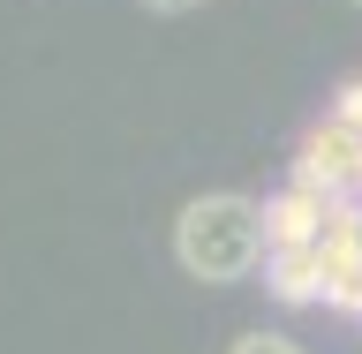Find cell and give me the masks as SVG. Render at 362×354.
<instances>
[{"mask_svg": "<svg viewBox=\"0 0 362 354\" xmlns=\"http://www.w3.org/2000/svg\"><path fill=\"white\" fill-rule=\"evenodd\" d=\"M294 181L302 189H325V196H355L362 189V129L355 121H317L302 136V151H294Z\"/></svg>", "mask_w": 362, "mask_h": 354, "instance_id": "2", "label": "cell"}, {"mask_svg": "<svg viewBox=\"0 0 362 354\" xmlns=\"http://www.w3.org/2000/svg\"><path fill=\"white\" fill-rule=\"evenodd\" d=\"M174 256L189 279H249L272 256V226L264 203L249 196H197L174 219Z\"/></svg>", "mask_w": 362, "mask_h": 354, "instance_id": "1", "label": "cell"}, {"mask_svg": "<svg viewBox=\"0 0 362 354\" xmlns=\"http://www.w3.org/2000/svg\"><path fill=\"white\" fill-rule=\"evenodd\" d=\"M325 211H332V196L325 189H302V181H287L279 196L264 203V226H272V249H294V242H317L325 234Z\"/></svg>", "mask_w": 362, "mask_h": 354, "instance_id": "3", "label": "cell"}, {"mask_svg": "<svg viewBox=\"0 0 362 354\" xmlns=\"http://www.w3.org/2000/svg\"><path fill=\"white\" fill-rule=\"evenodd\" d=\"M355 8H362V0H355Z\"/></svg>", "mask_w": 362, "mask_h": 354, "instance_id": "8", "label": "cell"}, {"mask_svg": "<svg viewBox=\"0 0 362 354\" xmlns=\"http://www.w3.org/2000/svg\"><path fill=\"white\" fill-rule=\"evenodd\" d=\"M264 287L279 294V302H294V309H310V302H325V256H317V242L272 249V256H264Z\"/></svg>", "mask_w": 362, "mask_h": 354, "instance_id": "4", "label": "cell"}, {"mask_svg": "<svg viewBox=\"0 0 362 354\" xmlns=\"http://www.w3.org/2000/svg\"><path fill=\"white\" fill-rule=\"evenodd\" d=\"M144 8H166V16H181V8H204V0H144Z\"/></svg>", "mask_w": 362, "mask_h": 354, "instance_id": "7", "label": "cell"}, {"mask_svg": "<svg viewBox=\"0 0 362 354\" xmlns=\"http://www.w3.org/2000/svg\"><path fill=\"white\" fill-rule=\"evenodd\" d=\"M332 113H339V121H355V129H362V76H355V83H347V90H339V106H332Z\"/></svg>", "mask_w": 362, "mask_h": 354, "instance_id": "6", "label": "cell"}, {"mask_svg": "<svg viewBox=\"0 0 362 354\" xmlns=\"http://www.w3.org/2000/svg\"><path fill=\"white\" fill-rule=\"evenodd\" d=\"M234 354H302V347L279 339V332H249V339H234Z\"/></svg>", "mask_w": 362, "mask_h": 354, "instance_id": "5", "label": "cell"}]
</instances>
